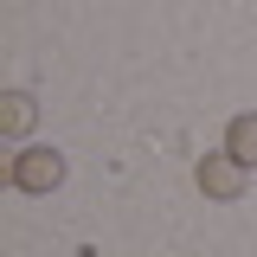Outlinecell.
Instances as JSON below:
<instances>
[{
  "instance_id": "6da1fadb",
  "label": "cell",
  "mask_w": 257,
  "mask_h": 257,
  "mask_svg": "<svg viewBox=\"0 0 257 257\" xmlns=\"http://www.w3.org/2000/svg\"><path fill=\"white\" fill-rule=\"evenodd\" d=\"M58 180H64V155H52V148H26L13 161V187L20 193H52Z\"/></svg>"
},
{
  "instance_id": "7a4b0ae2",
  "label": "cell",
  "mask_w": 257,
  "mask_h": 257,
  "mask_svg": "<svg viewBox=\"0 0 257 257\" xmlns=\"http://www.w3.org/2000/svg\"><path fill=\"white\" fill-rule=\"evenodd\" d=\"M199 187L212 193V199H238L244 193V161L238 155H206L199 161Z\"/></svg>"
},
{
  "instance_id": "3957f363",
  "label": "cell",
  "mask_w": 257,
  "mask_h": 257,
  "mask_svg": "<svg viewBox=\"0 0 257 257\" xmlns=\"http://www.w3.org/2000/svg\"><path fill=\"white\" fill-rule=\"evenodd\" d=\"M225 155H238L244 167L257 161V116H238V122L225 128Z\"/></svg>"
},
{
  "instance_id": "277c9868",
  "label": "cell",
  "mask_w": 257,
  "mask_h": 257,
  "mask_svg": "<svg viewBox=\"0 0 257 257\" xmlns=\"http://www.w3.org/2000/svg\"><path fill=\"white\" fill-rule=\"evenodd\" d=\"M26 122H32V96H26V90H13V96H7V128L20 135Z\"/></svg>"
}]
</instances>
